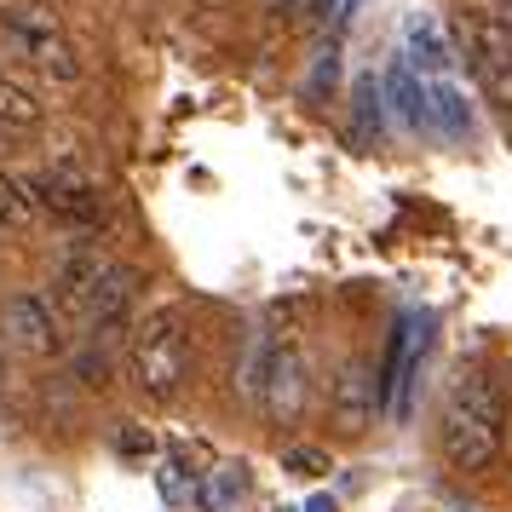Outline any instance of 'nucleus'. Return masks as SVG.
I'll return each mask as SVG.
<instances>
[{
  "label": "nucleus",
  "mask_w": 512,
  "mask_h": 512,
  "mask_svg": "<svg viewBox=\"0 0 512 512\" xmlns=\"http://www.w3.org/2000/svg\"><path fill=\"white\" fill-rule=\"evenodd\" d=\"M300 403H305V357L277 346V363H271V380H265V397H259V415L265 420H294Z\"/></svg>",
  "instance_id": "obj_10"
},
{
  "label": "nucleus",
  "mask_w": 512,
  "mask_h": 512,
  "mask_svg": "<svg viewBox=\"0 0 512 512\" xmlns=\"http://www.w3.org/2000/svg\"><path fill=\"white\" fill-rule=\"evenodd\" d=\"M340 81V52L328 47V52H317V70H311V93H323V87H334Z\"/></svg>",
  "instance_id": "obj_18"
},
{
  "label": "nucleus",
  "mask_w": 512,
  "mask_h": 512,
  "mask_svg": "<svg viewBox=\"0 0 512 512\" xmlns=\"http://www.w3.org/2000/svg\"><path fill=\"white\" fill-rule=\"evenodd\" d=\"M0 346L18 351V357H52L64 351V317L52 294H35V288H18L0 300Z\"/></svg>",
  "instance_id": "obj_5"
},
{
  "label": "nucleus",
  "mask_w": 512,
  "mask_h": 512,
  "mask_svg": "<svg viewBox=\"0 0 512 512\" xmlns=\"http://www.w3.org/2000/svg\"><path fill=\"white\" fill-rule=\"evenodd\" d=\"M41 121H47V104L29 93L24 81L0 75V133H35Z\"/></svg>",
  "instance_id": "obj_14"
},
{
  "label": "nucleus",
  "mask_w": 512,
  "mask_h": 512,
  "mask_svg": "<svg viewBox=\"0 0 512 512\" xmlns=\"http://www.w3.org/2000/svg\"><path fill=\"white\" fill-rule=\"evenodd\" d=\"M24 185H29V196H35V213H47L58 225L93 231L98 219H104V196H98V185L75 162H52V167H41L35 179H24Z\"/></svg>",
  "instance_id": "obj_4"
},
{
  "label": "nucleus",
  "mask_w": 512,
  "mask_h": 512,
  "mask_svg": "<svg viewBox=\"0 0 512 512\" xmlns=\"http://www.w3.org/2000/svg\"><path fill=\"white\" fill-rule=\"evenodd\" d=\"M466 52H472V64L484 75V87L512 110V29H507V18H501V6H495V12H478V18L466 24Z\"/></svg>",
  "instance_id": "obj_6"
},
{
  "label": "nucleus",
  "mask_w": 512,
  "mask_h": 512,
  "mask_svg": "<svg viewBox=\"0 0 512 512\" xmlns=\"http://www.w3.org/2000/svg\"><path fill=\"white\" fill-rule=\"evenodd\" d=\"M282 472H294V478H323V472H334V466H328V449L294 443V449H282Z\"/></svg>",
  "instance_id": "obj_16"
},
{
  "label": "nucleus",
  "mask_w": 512,
  "mask_h": 512,
  "mask_svg": "<svg viewBox=\"0 0 512 512\" xmlns=\"http://www.w3.org/2000/svg\"><path fill=\"white\" fill-rule=\"evenodd\" d=\"M380 93H386V104H392L397 127H409V133H420V127H432V104H426V81H420L403 58H392L386 64V81H380Z\"/></svg>",
  "instance_id": "obj_12"
},
{
  "label": "nucleus",
  "mask_w": 512,
  "mask_h": 512,
  "mask_svg": "<svg viewBox=\"0 0 512 512\" xmlns=\"http://www.w3.org/2000/svg\"><path fill=\"white\" fill-rule=\"evenodd\" d=\"M426 104H432V127H438L443 139H472L478 133V116H472V104L455 81H426Z\"/></svg>",
  "instance_id": "obj_13"
},
{
  "label": "nucleus",
  "mask_w": 512,
  "mask_h": 512,
  "mask_svg": "<svg viewBox=\"0 0 512 512\" xmlns=\"http://www.w3.org/2000/svg\"><path fill=\"white\" fill-rule=\"evenodd\" d=\"M415 369H420V334L415 323H403L392 334V357L380 369V403L392 420H409V386H415Z\"/></svg>",
  "instance_id": "obj_9"
},
{
  "label": "nucleus",
  "mask_w": 512,
  "mask_h": 512,
  "mask_svg": "<svg viewBox=\"0 0 512 512\" xmlns=\"http://www.w3.org/2000/svg\"><path fill=\"white\" fill-rule=\"evenodd\" d=\"M190 380V340H185V323H179V311L162 305V311H150L133 334V386L139 397L150 403H173V397L185 392Z\"/></svg>",
  "instance_id": "obj_3"
},
{
  "label": "nucleus",
  "mask_w": 512,
  "mask_h": 512,
  "mask_svg": "<svg viewBox=\"0 0 512 512\" xmlns=\"http://www.w3.org/2000/svg\"><path fill=\"white\" fill-rule=\"evenodd\" d=\"M133 300H139V271H133V265H110L104 282L93 288V300H87V317H81V323L93 328V334H104V328H116L121 317H127V305Z\"/></svg>",
  "instance_id": "obj_11"
},
{
  "label": "nucleus",
  "mask_w": 512,
  "mask_h": 512,
  "mask_svg": "<svg viewBox=\"0 0 512 512\" xmlns=\"http://www.w3.org/2000/svg\"><path fill=\"white\" fill-rule=\"evenodd\" d=\"M374 403H380V374L369 363H346L340 380L328 386V409H334V426L346 432V438H363L374 420Z\"/></svg>",
  "instance_id": "obj_8"
},
{
  "label": "nucleus",
  "mask_w": 512,
  "mask_h": 512,
  "mask_svg": "<svg viewBox=\"0 0 512 512\" xmlns=\"http://www.w3.org/2000/svg\"><path fill=\"white\" fill-rule=\"evenodd\" d=\"M305 512H340V501H334V495H311V501H305Z\"/></svg>",
  "instance_id": "obj_20"
},
{
  "label": "nucleus",
  "mask_w": 512,
  "mask_h": 512,
  "mask_svg": "<svg viewBox=\"0 0 512 512\" xmlns=\"http://www.w3.org/2000/svg\"><path fill=\"white\" fill-rule=\"evenodd\" d=\"M116 449H121V455H150V449H156V438H150V432H139V426H127V432L116 438Z\"/></svg>",
  "instance_id": "obj_19"
},
{
  "label": "nucleus",
  "mask_w": 512,
  "mask_h": 512,
  "mask_svg": "<svg viewBox=\"0 0 512 512\" xmlns=\"http://www.w3.org/2000/svg\"><path fill=\"white\" fill-rule=\"evenodd\" d=\"M334 6H340V0H311V12H334Z\"/></svg>",
  "instance_id": "obj_21"
},
{
  "label": "nucleus",
  "mask_w": 512,
  "mask_h": 512,
  "mask_svg": "<svg viewBox=\"0 0 512 512\" xmlns=\"http://www.w3.org/2000/svg\"><path fill=\"white\" fill-rule=\"evenodd\" d=\"M420 81H449L455 70V47H449V35H443L438 12H409L403 18V52H397Z\"/></svg>",
  "instance_id": "obj_7"
},
{
  "label": "nucleus",
  "mask_w": 512,
  "mask_h": 512,
  "mask_svg": "<svg viewBox=\"0 0 512 512\" xmlns=\"http://www.w3.org/2000/svg\"><path fill=\"white\" fill-rule=\"evenodd\" d=\"M369 121L380 127V93H374V81H363V87H357V133H363V139H369Z\"/></svg>",
  "instance_id": "obj_17"
},
{
  "label": "nucleus",
  "mask_w": 512,
  "mask_h": 512,
  "mask_svg": "<svg viewBox=\"0 0 512 512\" xmlns=\"http://www.w3.org/2000/svg\"><path fill=\"white\" fill-rule=\"evenodd\" d=\"M0 52H12L24 70H35L52 87H81V75H87L75 41L64 35V24L47 18L41 6H12L0 18Z\"/></svg>",
  "instance_id": "obj_2"
},
{
  "label": "nucleus",
  "mask_w": 512,
  "mask_h": 512,
  "mask_svg": "<svg viewBox=\"0 0 512 512\" xmlns=\"http://www.w3.org/2000/svg\"><path fill=\"white\" fill-rule=\"evenodd\" d=\"M29 219H35V196H29L24 179H12V173H0V231H29Z\"/></svg>",
  "instance_id": "obj_15"
},
{
  "label": "nucleus",
  "mask_w": 512,
  "mask_h": 512,
  "mask_svg": "<svg viewBox=\"0 0 512 512\" xmlns=\"http://www.w3.org/2000/svg\"><path fill=\"white\" fill-rule=\"evenodd\" d=\"M507 420H512V403H507V386L489 380V374H466L455 380V392L443 403L438 415V449L443 461L455 472H489L507 449Z\"/></svg>",
  "instance_id": "obj_1"
},
{
  "label": "nucleus",
  "mask_w": 512,
  "mask_h": 512,
  "mask_svg": "<svg viewBox=\"0 0 512 512\" xmlns=\"http://www.w3.org/2000/svg\"><path fill=\"white\" fill-rule=\"evenodd\" d=\"M0 144H6V133H0Z\"/></svg>",
  "instance_id": "obj_22"
}]
</instances>
